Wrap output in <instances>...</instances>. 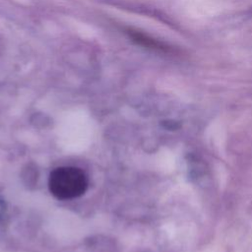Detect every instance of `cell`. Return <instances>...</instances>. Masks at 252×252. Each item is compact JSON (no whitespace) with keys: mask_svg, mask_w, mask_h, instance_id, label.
Masks as SVG:
<instances>
[{"mask_svg":"<svg viewBox=\"0 0 252 252\" xmlns=\"http://www.w3.org/2000/svg\"><path fill=\"white\" fill-rule=\"evenodd\" d=\"M50 193L59 200H71L85 193L88 178L85 172L75 166H60L49 175Z\"/></svg>","mask_w":252,"mask_h":252,"instance_id":"6da1fadb","label":"cell"}]
</instances>
